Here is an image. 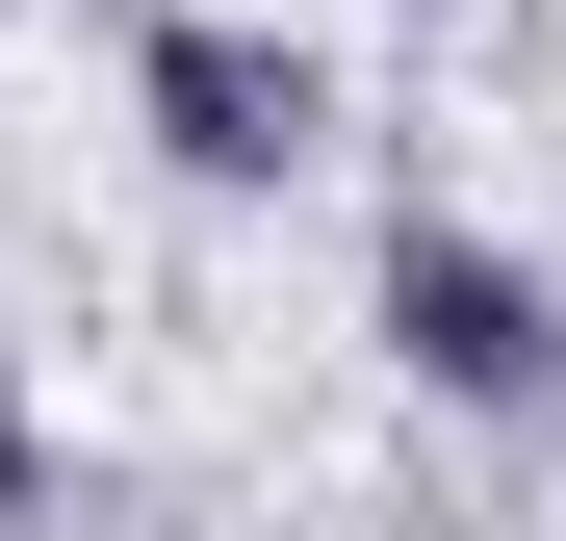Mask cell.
I'll return each instance as SVG.
<instances>
[{"mask_svg":"<svg viewBox=\"0 0 566 541\" xmlns=\"http://www.w3.org/2000/svg\"><path fill=\"white\" fill-rule=\"evenodd\" d=\"M27 465H52V438H27V335H0V516H27Z\"/></svg>","mask_w":566,"mask_h":541,"instance_id":"cell-3","label":"cell"},{"mask_svg":"<svg viewBox=\"0 0 566 541\" xmlns=\"http://www.w3.org/2000/svg\"><path fill=\"white\" fill-rule=\"evenodd\" d=\"M129 129L207 180V207H283V180L335 155V77L283 27H232V0H155V27H129Z\"/></svg>","mask_w":566,"mask_h":541,"instance_id":"cell-1","label":"cell"},{"mask_svg":"<svg viewBox=\"0 0 566 541\" xmlns=\"http://www.w3.org/2000/svg\"><path fill=\"white\" fill-rule=\"evenodd\" d=\"M104 27H155V0H104Z\"/></svg>","mask_w":566,"mask_h":541,"instance_id":"cell-4","label":"cell"},{"mask_svg":"<svg viewBox=\"0 0 566 541\" xmlns=\"http://www.w3.org/2000/svg\"><path fill=\"white\" fill-rule=\"evenodd\" d=\"M360 310H387V361H412L438 413H541V387H566V284H541L515 232H463V207H412Z\"/></svg>","mask_w":566,"mask_h":541,"instance_id":"cell-2","label":"cell"}]
</instances>
